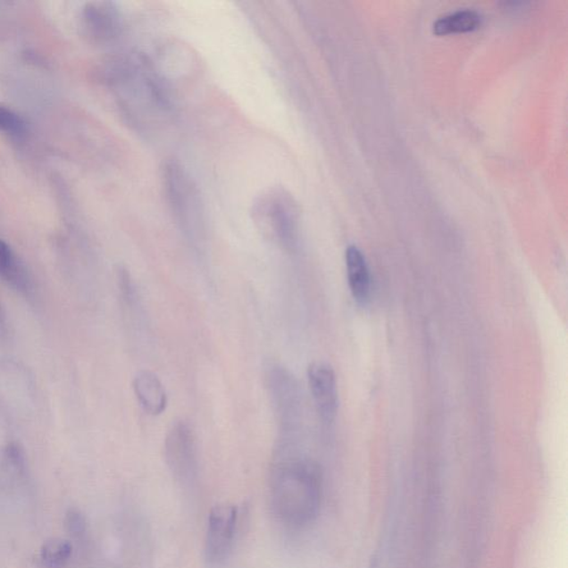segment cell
Returning <instances> with one entry per match:
<instances>
[{"instance_id": "6da1fadb", "label": "cell", "mask_w": 568, "mask_h": 568, "mask_svg": "<svg viewBox=\"0 0 568 568\" xmlns=\"http://www.w3.org/2000/svg\"><path fill=\"white\" fill-rule=\"evenodd\" d=\"M322 470L293 446H279L271 480L274 514L284 526L299 530L313 523L322 501Z\"/></svg>"}, {"instance_id": "9c48e42d", "label": "cell", "mask_w": 568, "mask_h": 568, "mask_svg": "<svg viewBox=\"0 0 568 568\" xmlns=\"http://www.w3.org/2000/svg\"><path fill=\"white\" fill-rule=\"evenodd\" d=\"M0 280L22 296L34 295L33 277L29 269L3 240H0Z\"/></svg>"}, {"instance_id": "3957f363", "label": "cell", "mask_w": 568, "mask_h": 568, "mask_svg": "<svg viewBox=\"0 0 568 568\" xmlns=\"http://www.w3.org/2000/svg\"><path fill=\"white\" fill-rule=\"evenodd\" d=\"M163 187L173 215L188 239L199 244L205 233L203 199L194 179L180 163L169 162L163 168Z\"/></svg>"}, {"instance_id": "8992f818", "label": "cell", "mask_w": 568, "mask_h": 568, "mask_svg": "<svg viewBox=\"0 0 568 568\" xmlns=\"http://www.w3.org/2000/svg\"><path fill=\"white\" fill-rule=\"evenodd\" d=\"M164 459L173 478L185 488H191L198 479V451L194 430L183 421L169 430L164 441Z\"/></svg>"}, {"instance_id": "ba28073f", "label": "cell", "mask_w": 568, "mask_h": 568, "mask_svg": "<svg viewBox=\"0 0 568 568\" xmlns=\"http://www.w3.org/2000/svg\"><path fill=\"white\" fill-rule=\"evenodd\" d=\"M134 391L137 400L146 414L162 415L167 409L166 388L160 379L150 371H140L134 379Z\"/></svg>"}, {"instance_id": "5b68a950", "label": "cell", "mask_w": 568, "mask_h": 568, "mask_svg": "<svg viewBox=\"0 0 568 568\" xmlns=\"http://www.w3.org/2000/svg\"><path fill=\"white\" fill-rule=\"evenodd\" d=\"M239 510L231 504L214 506L208 517L205 543V568H227L235 547Z\"/></svg>"}, {"instance_id": "52a82bcc", "label": "cell", "mask_w": 568, "mask_h": 568, "mask_svg": "<svg viewBox=\"0 0 568 568\" xmlns=\"http://www.w3.org/2000/svg\"><path fill=\"white\" fill-rule=\"evenodd\" d=\"M308 381L321 420L327 424L333 423L338 410V393L332 366L325 362H313L308 369Z\"/></svg>"}, {"instance_id": "7a4b0ae2", "label": "cell", "mask_w": 568, "mask_h": 568, "mask_svg": "<svg viewBox=\"0 0 568 568\" xmlns=\"http://www.w3.org/2000/svg\"><path fill=\"white\" fill-rule=\"evenodd\" d=\"M252 218L260 230L282 249L293 251L299 239V205L282 187L261 192L252 204Z\"/></svg>"}, {"instance_id": "8fae6325", "label": "cell", "mask_w": 568, "mask_h": 568, "mask_svg": "<svg viewBox=\"0 0 568 568\" xmlns=\"http://www.w3.org/2000/svg\"><path fill=\"white\" fill-rule=\"evenodd\" d=\"M87 24L91 33L99 39L113 38L121 29V17L116 7L110 3H95L86 9Z\"/></svg>"}, {"instance_id": "4fadbf2b", "label": "cell", "mask_w": 568, "mask_h": 568, "mask_svg": "<svg viewBox=\"0 0 568 568\" xmlns=\"http://www.w3.org/2000/svg\"><path fill=\"white\" fill-rule=\"evenodd\" d=\"M72 545L68 539H50L40 549L44 568H66L71 560Z\"/></svg>"}, {"instance_id": "2e32d148", "label": "cell", "mask_w": 568, "mask_h": 568, "mask_svg": "<svg viewBox=\"0 0 568 568\" xmlns=\"http://www.w3.org/2000/svg\"><path fill=\"white\" fill-rule=\"evenodd\" d=\"M117 273L119 288H121L123 299L127 301L128 305H136L138 301V296H137L135 283L131 280L130 273L122 267L119 268Z\"/></svg>"}, {"instance_id": "5bb4252c", "label": "cell", "mask_w": 568, "mask_h": 568, "mask_svg": "<svg viewBox=\"0 0 568 568\" xmlns=\"http://www.w3.org/2000/svg\"><path fill=\"white\" fill-rule=\"evenodd\" d=\"M26 122L20 114L0 106V131L13 137H21L26 134Z\"/></svg>"}, {"instance_id": "30bf717a", "label": "cell", "mask_w": 568, "mask_h": 568, "mask_svg": "<svg viewBox=\"0 0 568 568\" xmlns=\"http://www.w3.org/2000/svg\"><path fill=\"white\" fill-rule=\"evenodd\" d=\"M346 264L352 297L356 304L368 305L371 297V276L363 252L356 246H347Z\"/></svg>"}, {"instance_id": "7c38bea8", "label": "cell", "mask_w": 568, "mask_h": 568, "mask_svg": "<svg viewBox=\"0 0 568 568\" xmlns=\"http://www.w3.org/2000/svg\"><path fill=\"white\" fill-rule=\"evenodd\" d=\"M482 15L474 9L464 8L439 16L433 24L437 35L467 33L479 29L482 24Z\"/></svg>"}, {"instance_id": "e0dca14e", "label": "cell", "mask_w": 568, "mask_h": 568, "mask_svg": "<svg viewBox=\"0 0 568 568\" xmlns=\"http://www.w3.org/2000/svg\"><path fill=\"white\" fill-rule=\"evenodd\" d=\"M9 336V322L6 310H4L3 302L0 300V341L6 340Z\"/></svg>"}, {"instance_id": "9a60e30c", "label": "cell", "mask_w": 568, "mask_h": 568, "mask_svg": "<svg viewBox=\"0 0 568 568\" xmlns=\"http://www.w3.org/2000/svg\"><path fill=\"white\" fill-rule=\"evenodd\" d=\"M65 526L67 532L76 539H84L87 532H88V523H87L86 516L75 507L67 511Z\"/></svg>"}, {"instance_id": "277c9868", "label": "cell", "mask_w": 568, "mask_h": 568, "mask_svg": "<svg viewBox=\"0 0 568 568\" xmlns=\"http://www.w3.org/2000/svg\"><path fill=\"white\" fill-rule=\"evenodd\" d=\"M267 382L273 409L280 425L281 442L295 443L302 418L299 383L290 371L278 364L270 365Z\"/></svg>"}]
</instances>
